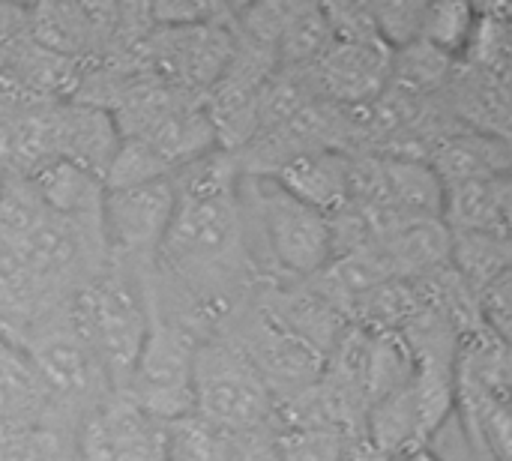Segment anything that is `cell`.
I'll list each match as a JSON object with an SVG mask.
<instances>
[{"label":"cell","mask_w":512,"mask_h":461,"mask_svg":"<svg viewBox=\"0 0 512 461\" xmlns=\"http://www.w3.org/2000/svg\"><path fill=\"white\" fill-rule=\"evenodd\" d=\"M174 207L177 189L171 177L126 189H105L99 231L108 264L150 273L156 267V255L168 234Z\"/></svg>","instance_id":"obj_5"},{"label":"cell","mask_w":512,"mask_h":461,"mask_svg":"<svg viewBox=\"0 0 512 461\" xmlns=\"http://www.w3.org/2000/svg\"><path fill=\"white\" fill-rule=\"evenodd\" d=\"M474 24H477V9L468 3H426L417 42L429 45L432 51L450 60L465 54Z\"/></svg>","instance_id":"obj_14"},{"label":"cell","mask_w":512,"mask_h":461,"mask_svg":"<svg viewBox=\"0 0 512 461\" xmlns=\"http://www.w3.org/2000/svg\"><path fill=\"white\" fill-rule=\"evenodd\" d=\"M165 461H219L216 432H210L195 417H183V420L168 423Z\"/></svg>","instance_id":"obj_16"},{"label":"cell","mask_w":512,"mask_h":461,"mask_svg":"<svg viewBox=\"0 0 512 461\" xmlns=\"http://www.w3.org/2000/svg\"><path fill=\"white\" fill-rule=\"evenodd\" d=\"M150 273L105 264L69 297L72 321L114 393L126 390L150 330Z\"/></svg>","instance_id":"obj_2"},{"label":"cell","mask_w":512,"mask_h":461,"mask_svg":"<svg viewBox=\"0 0 512 461\" xmlns=\"http://www.w3.org/2000/svg\"><path fill=\"white\" fill-rule=\"evenodd\" d=\"M387 45H369V36L342 39L327 48V54L318 60V69L324 72L327 87L342 99H366L375 93L390 72L393 54L384 51Z\"/></svg>","instance_id":"obj_11"},{"label":"cell","mask_w":512,"mask_h":461,"mask_svg":"<svg viewBox=\"0 0 512 461\" xmlns=\"http://www.w3.org/2000/svg\"><path fill=\"white\" fill-rule=\"evenodd\" d=\"M240 201L261 285L312 282L336 261L330 216L291 195L279 180L243 174Z\"/></svg>","instance_id":"obj_1"},{"label":"cell","mask_w":512,"mask_h":461,"mask_svg":"<svg viewBox=\"0 0 512 461\" xmlns=\"http://www.w3.org/2000/svg\"><path fill=\"white\" fill-rule=\"evenodd\" d=\"M192 417L216 435L276 426V399L252 360L225 336H207L192 360Z\"/></svg>","instance_id":"obj_3"},{"label":"cell","mask_w":512,"mask_h":461,"mask_svg":"<svg viewBox=\"0 0 512 461\" xmlns=\"http://www.w3.org/2000/svg\"><path fill=\"white\" fill-rule=\"evenodd\" d=\"M432 171L438 174L441 186L483 180V177H501V174H507V147H504V141L459 135L441 147Z\"/></svg>","instance_id":"obj_13"},{"label":"cell","mask_w":512,"mask_h":461,"mask_svg":"<svg viewBox=\"0 0 512 461\" xmlns=\"http://www.w3.org/2000/svg\"><path fill=\"white\" fill-rule=\"evenodd\" d=\"M168 423L144 414L129 396L111 393L75 429L78 461H165Z\"/></svg>","instance_id":"obj_6"},{"label":"cell","mask_w":512,"mask_h":461,"mask_svg":"<svg viewBox=\"0 0 512 461\" xmlns=\"http://www.w3.org/2000/svg\"><path fill=\"white\" fill-rule=\"evenodd\" d=\"M24 180L48 213L78 222H99L105 183L87 168L66 159H48Z\"/></svg>","instance_id":"obj_10"},{"label":"cell","mask_w":512,"mask_h":461,"mask_svg":"<svg viewBox=\"0 0 512 461\" xmlns=\"http://www.w3.org/2000/svg\"><path fill=\"white\" fill-rule=\"evenodd\" d=\"M54 159L75 162L105 183V171L120 144V129L105 105L63 99L51 105Z\"/></svg>","instance_id":"obj_7"},{"label":"cell","mask_w":512,"mask_h":461,"mask_svg":"<svg viewBox=\"0 0 512 461\" xmlns=\"http://www.w3.org/2000/svg\"><path fill=\"white\" fill-rule=\"evenodd\" d=\"M270 177L315 210L336 216L348 207L354 168L345 156L333 150H303L279 165Z\"/></svg>","instance_id":"obj_8"},{"label":"cell","mask_w":512,"mask_h":461,"mask_svg":"<svg viewBox=\"0 0 512 461\" xmlns=\"http://www.w3.org/2000/svg\"><path fill=\"white\" fill-rule=\"evenodd\" d=\"M282 461H345L351 438L330 426H285L273 429Z\"/></svg>","instance_id":"obj_15"},{"label":"cell","mask_w":512,"mask_h":461,"mask_svg":"<svg viewBox=\"0 0 512 461\" xmlns=\"http://www.w3.org/2000/svg\"><path fill=\"white\" fill-rule=\"evenodd\" d=\"M441 216L453 234H495L507 237L510 219V177H483L441 186Z\"/></svg>","instance_id":"obj_9"},{"label":"cell","mask_w":512,"mask_h":461,"mask_svg":"<svg viewBox=\"0 0 512 461\" xmlns=\"http://www.w3.org/2000/svg\"><path fill=\"white\" fill-rule=\"evenodd\" d=\"M450 267L474 294H480L510 273V243L495 234H453Z\"/></svg>","instance_id":"obj_12"},{"label":"cell","mask_w":512,"mask_h":461,"mask_svg":"<svg viewBox=\"0 0 512 461\" xmlns=\"http://www.w3.org/2000/svg\"><path fill=\"white\" fill-rule=\"evenodd\" d=\"M0 186H3V171H0Z\"/></svg>","instance_id":"obj_19"},{"label":"cell","mask_w":512,"mask_h":461,"mask_svg":"<svg viewBox=\"0 0 512 461\" xmlns=\"http://www.w3.org/2000/svg\"><path fill=\"white\" fill-rule=\"evenodd\" d=\"M198 336L150 306V330L123 396L159 423L192 417V360Z\"/></svg>","instance_id":"obj_4"},{"label":"cell","mask_w":512,"mask_h":461,"mask_svg":"<svg viewBox=\"0 0 512 461\" xmlns=\"http://www.w3.org/2000/svg\"><path fill=\"white\" fill-rule=\"evenodd\" d=\"M390 461H441L429 447H411V450H405V453H399V456H393Z\"/></svg>","instance_id":"obj_18"},{"label":"cell","mask_w":512,"mask_h":461,"mask_svg":"<svg viewBox=\"0 0 512 461\" xmlns=\"http://www.w3.org/2000/svg\"><path fill=\"white\" fill-rule=\"evenodd\" d=\"M219 461H282L273 429L246 435H216Z\"/></svg>","instance_id":"obj_17"}]
</instances>
